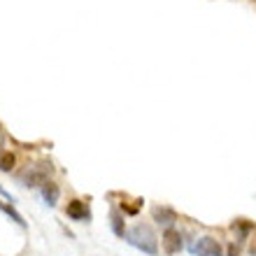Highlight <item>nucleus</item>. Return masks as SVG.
I'll return each mask as SVG.
<instances>
[{
	"label": "nucleus",
	"mask_w": 256,
	"mask_h": 256,
	"mask_svg": "<svg viewBox=\"0 0 256 256\" xmlns=\"http://www.w3.org/2000/svg\"><path fill=\"white\" fill-rule=\"evenodd\" d=\"M126 240L133 244L135 250H140L142 254H149V256L158 254L156 233L152 230V226H147V224H135L130 230H126Z\"/></svg>",
	"instance_id": "f257e3e1"
},
{
	"label": "nucleus",
	"mask_w": 256,
	"mask_h": 256,
	"mask_svg": "<svg viewBox=\"0 0 256 256\" xmlns=\"http://www.w3.org/2000/svg\"><path fill=\"white\" fill-rule=\"evenodd\" d=\"M52 170H54V166L49 161H40V163H35V166H28V168L21 172V184L28 186V189H33V186H44V184L49 182Z\"/></svg>",
	"instance_id": "f03ea898"
},
{
	"label": "nucleus",
	"mask_w": 256,
	"mask_h": 256,
	"mask_svg": "<svg viewBox=\"0 0 256 256\" xmlns=\"http://www.w3.org/2000/svg\"><path fill=\"white\" fill-rule=\"evenodd\" d=\"M191 254L194 256H222L224 250H222V244H219V240H214L212 236H202L191 244Z\"/></svg>",
	"instance_id": "7ed1b4c3"
},
{
	"label": "nucleus",
	"mask_w": 256,
	"mask_h": 256,
	"mask_svg": "<svg viewBox=\"0 0 256 256\" xmlns=\"http://www.w3.org/2000/svg\"><path fill=\"white\" fill-rule=\"evenodd\" d=\"M163 252L166 254H180V250H182V236H180V230L175 228H166V233H163Z\"/></svg>",
	"instance_id": "20e7f679"
},
{
	"label": "nucleus",
	"mask_w": 256,
	"mask_h": 256,
	"mask_svg": "<svg viewBox=\"0 0 256 256\" xmlns=\"http://www.w3.org/2000/svg\"><path fill=\"white\" fill-rule=\"evenodd\" d=\"M152 216H154V222L158 224V226H166V228H172L177 222L175 210L166 208V205H156V208L152 210Z\"/></svg>",
	"instance_id": "39448f33"
},
{
	"label": "nucleus",
	"mask_w": 256,
	"mask_h": 256,
	"mask_svg": "<svg viewBox=\"0 0 256 256\" xmlns=\"http://www.w3.org/2000/svg\"><path fill=\"white\" fill-rule=\"evenodd\" d=\"M66 214L72 219V222H88V208H86V202H82V200H70L68 202V208H66Z\"/></svg>",
	"instance_id": "423d86ee"
},
{
	"label": "nucleus",
	"mask_w": 256,
	"mask_h": 256,
	"mask_svg": "<svg viewBox=\"0 0 256 256\" xmlns=\"http://www.w3.org/2000/svg\"><path fill=\"white\" fill-rule=\"evenodd\" d=\"M42 198H44V202H47L49 208H54L56 200H58V186L54 182H47L42 186Z\"/></svg>",
	"instance_id": "0eeeda50"
},
{
	"label": "nucleus",
	"mask_w": 256,
	"mask_h": 256,
	"mask_svg": "<svg viewBox=\"0 0 256 256\" xmlns=\"http://www.w3.org/2000/svg\"><path fill=\"white\" fill-rule=\"evenodd\" d=\"M252 228H254V224L247 222V219H238V222L233 224V230H238V236H240V240H244V238L250 236Z\"/></svg>",
	"instance_id": "6e6552de"
},
{
	"label": "nucleus",
	"mask_w": 256,
	"mask_h": 256,
	"mask_svg": "<svg viewBox=\"0 0 256 256\" xmlns=\"http://www.w3.org/2000/svg\"><path fill=\"white\" fill-rule=\"evenodd\" d=\"M14 163H16V158H14L12 152H2V154H0V170H2V172H10V170L14 168Z\"/></svg>",
	"instance_id": "1a4fd4ad"
},
{
	"label": "nucleus",
	"mask_w": 256,
	"mask_h": 256,
	"mask_svg": "<svg viewBox=\"0 0 256 256\" xmlns=\"http://www.w3.org/2000/svg\"><path fill=\"white\" fill-rule=\"evenodd\" d=\"M112 230H114V236L126 238V230H124V216L119 214V212H112Z\"/></svg>",
	"instance_id": "9d476101"
},
{
	"label": "nucleus",
	"mask_w": 256,
	"mask_h": 256,
	"mask_svg": "<svg viewBox=\"0 0 256 256\" xmlns=\"http://www.w3.org/2000/svg\"><path fill=\"white\" fill-rule=\"evenodd\" d=\"M0 210H2V212H5V214H10L14 219V222L19 224V226H26V222H24V216L19 214V212H16V210L12 208V205H7V202H0Z\"/></svg>",
	"instance_id": "9b49d317"
},
{
	"label": "nucleus",
	"mask_w": 256,
	"mask_h": 256,
	"mask_svg": "<svg viewBox=\"0 0 256 256\" xmlns=\"http://www.w3.org/2000/svg\"><path fill=\"white\" fill-rule=\"evenodd\" d=\"M238 254H240V250H238L236 244H233V247H230V250H228V256H238Z\"/></svg>",
	"instance_id": "f8f14e48"
},
{
	"label": "nucleus",
	"mask_w": 256,
	"mask_h": 256,
	"mask_svg": "<svg viewBox=\"0 0 256 256\" xmlns=\"http://www.w3.org/2000/svg\"><path fill=\"white\" fill-rule=\"evenodd\" d=\"M0 196H2V198H12V196L7 194V191H5V189H2V186H0ZM12 200H14V198H12Z\"/></svg>",
	"instance_id": "ddd939ff"
}]
</instances>
